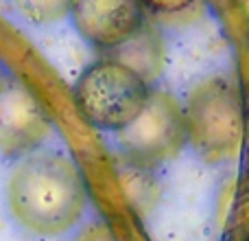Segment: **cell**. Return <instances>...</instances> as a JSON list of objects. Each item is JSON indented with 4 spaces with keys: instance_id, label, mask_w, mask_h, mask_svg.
<instances>
[{
    "instance_id": "ba28073f",
    "label": "cell",
    "mask_w": 249,
    "mask_h": 241,
    "mask_svg": "<svg viewBox=\"0 0 249 241\" xmlns=\"http://www.w3.org/2000/svg\"><path fill=\"white\" fill-rule=\"evenodd\" d=\"M72 241H118L114 230L109 228L107 221L103 220H94L90 224L81 226L77 230V235L72 237Z\"/></svg>"
},
{
    "instance_id": "30bf717a",
    "label": "cell",
    "mask_w": 249,
    "mask_h": 241,
    "mask_svg": "<svg viewBox=\"0 0 249 241\" xmlns=\"http://www.w3.org/2000/svg\"><path fill=\"white\" fill-rule=\"evenodd\" d=\"M9 81V77H7V70H4V66H2V61H0V88L4 86V83Z\"/></svg>"
},
{
    "instance_id": "8fae6325",
    "label": "cell",
    "mask_w": 249,
    "mask_h": 241,
    "mask_svg": "<svg viewBox=\"0 0 249 241\" xmlns=\"http://www.w3.org/2000/svg\"><path fill=\"white\" fill-rule=\"evenodd\" d=\"M247 241H249V239H247Z\"/></svg>"
},
{
    "instance_id": "52a82bcc",
    "label": "cell",
    "mask_w": 249,
    "mask_h": 241,
    "mask_svg": "<svg viewBox=\"0 0 249 241\" xmlns=\"http://www.w3.org/2000/svg\"><path fill=\"white\" fill-rule=\"evenodd\" d=\"M13 11L33 26H53L66 20L72 0H9Z\"/></svg>"
},
{
    "instance_id": "8992f818",
    "label": "cell",
    "mask_w": 249,
    "mask_h": 241,
    "mask_svg": "<svg viewBox=\"0 0 249 241\" xmlns=\"http://www.w3.org/2000/svg\"><path fill=\"white\" fill-rule=\"evenodd\" d=\"M146 9L140 0H72L70 22L83 42L99 51H116L144 26Z\"/></svg>"
},
{
    "instance_id": "5b68a950",
    "label": "cell",
    "mask_w": 249,
    "mask_h": 241,
    "mask_svg": "<svg viewBox=\"0 0 249 241\" xmlns=\"http://www.w3.org/2000/svg\"><path fill=\"white\" fill-rule=\"evenodd\" d=\"M53 132V119L37 95L9 79L0 88V156L18 160L44 149Z\"/></svg>"
},
{
    "instance_id": "7a4b0ae2",
    "label": "cell",
    "mask_w": 249,
    "mask_h": 241,
    "mask_svg": "<svg viewBox=\"0 0 249 241\" xmlns=\"http://www.w3.org/2000/svg\"><path fill=\"white\" fill-rule=\"evenodd\" d=\"M186 142L206 162L221 164L236 158L245 136V103L241 88L228 77L203 79L184 108Z\"/></svg>"
},
{
    "instance_id": "277c9868",
    "label": "cell",
    "mask_w": 249,
    "mask_h": 241,
    "mask_svg": "<svg viewBox=\"0 0 249 241\" xmlns=\"http://www.w3.org/2000/svg\"><path fill=\"white\" fill-rule=\"evenodd\" d=\"M118 142L133 162L146 167L175 158L186 145L184 108L171 95L151 92L140 117L118 132Z\"/></svg>"
},
{
    "instance_id": "3957f363",
    "label": "cell",
    "mask_w": 249,
    "mask_h": 241,
    "mask_svg": "<svg viewBox=\"0 0 249 241\" xmlns=\"http://www.w3.org/2000/svg\"><path fill=\"white\" fill-rule=\"evenodd\" d=\"M72 97L79 114L92 127L118 134L140 117L151 99V88L133 66L103 57L83 68Z\"/></svg>"
},
{
    "instance_id": "9c48e42d",
    "label": "cell",
    "mask_w": 249,
    "mask_h": 241,
    "mask_svg": "<svg viewBox=\"0 0 249 241\" xmlns=\"http://www.w3.org/2000/svg\"><path fill=\"white\" fill-rule=\"evenodd\" d=\"M142 7L151 13L158 16H171V13L186 11L188 7H193L197 0H140Z\"/></svg>"
},
{
    "instance_id": "6da1fadb",
    "label": "cell",
    "mask_w": 249,
    "mask_h": 241,
    "mask_svg": "<svg viewBox=\"0 0 249 241\" xmlns=\"http://www.w3.org/2000/svg\"><path fill=\"white\" fill-rule=\"evenodd\" d=\"M2 195L13 226L35 239L66 237L88 211V186L79 164L48 147L13 160Z\"/></svg>"
}]
</instances>
